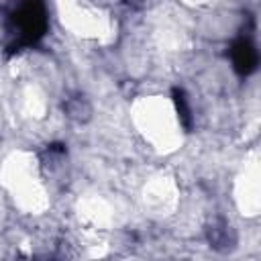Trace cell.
<instances>
[{
    "label": "cell",
    "instance_id": "cell-1",
    "mask_svg": "<svg viewBox=\"0 0 261 261\" xmlns=\"http://www.w3.org/2000/svg\"><path fill=\"white\" fill-rule=\"evenodd\" d=\"M2 29L4 49L8 55L35 47L49 29L45 0H8Z\"/></svg>",
    "mask_w": 261,
    "mask_h": 261
},
{
    "label": "cell",
    "instance_id": "cell-2",
    "mask_svg": "<svg viewBox=\"0 0 261 261\" xmlns=\"http://www.w3.org/2000/svg\"><path fill=\"white\" fill-rule=\"evenodd\" d=\"M247 20L249 22L241 29L239 37L232 41V45L228 49V57H230L232 67H234V71L239 75H251L257 69V63H259L257 45H255V39H253L255 24H253V18L251 16Z\"/></svg>",
    "mask_w": 261,
    "mask_h": 261
},
{
    "label": "cell",
    "instance_id": "cell-3",
    "mask_svg": "<svg viewBox=\"0 0 261 261\" xmlns=\"http://www.w3.org/2000/svg\"><path fill=\"white\" fill-rule=\"evenodd\" d=\"M206 237H208L210 247H214L216 251H228L237 243L234 230L224 218H214L206 228Z\"/></svg>",
    "mask_w": 261,
    "mask_h": 261
},
{
    "label": "cell",
    "instance_id": "cell-4",
    "mask_svg": "<svg viewBox=\"0 0 261 261\" xmlns=\"http://www.w3.org/2000/svg\"><path fill=\"white\" fill-rule=\"evenodd\" d=\"M173 102H175V108H177V114H179V120H181L184 128L190 130L192 128V110H190L186 92L181 88H173Z\"/></svg>",
    "mask_w": 261,
    "mask_h": 261
},
{
    "label": "cell",
    "instance_id": "cell-5",
    "mask_svg": "<svg viewBox=\"0 0 261 261\" xmlns=\"http://www.w3.org/2000/svg\"><path fill=\"white\" fill-rule=\"evenodd\" d=\"M67 116L75 118V120H86L90 116V104L84 100V96H73L63 104Z\"/></svg>",
    "mask_w": 261,
    "mask_h": 261
},
{
    "label": "cell",
    "instance_id": "cell-6",
    "mask_svg": "<svg viewBox=\"0 0 261 261\" xmlns=\"http://www.w3.org/2000/svg\"><path fill=\"white\" fill-rule=\"evenodd\" d=\"M126 6H130V8H139L141 4H143V0H122Z\"/></svg>",
    "mask_w": 261,
    "mask_h": 261
}]
</instances>
